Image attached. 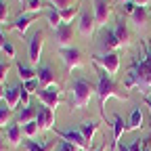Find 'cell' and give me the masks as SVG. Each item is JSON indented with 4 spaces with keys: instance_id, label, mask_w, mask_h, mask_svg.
Instances as JSON below:
<instances>
[{
    "instance_id": "obj_1",
    "label": "cell",
    "mask_w": 151,
    "mask_h": 151,
    "mask_svg": "<svg viewBox=\"0 0 151 151\" xmlns=\"http://www.w3.org/2000/svg\"><path fill=\"white\" fill-rule=\"evenodd\" d=\"M97 92V88H92L88 80L84 78H73L71 84H69V94H71V107L73 109H84L90 99H92V94Z\"/></svg>"
},
{
    "instance_id": "obj_2",
    "label": "cell",
    "mask_w": 151,
    "mask_h": 151,
    "mask_svg": "<svg viewBox=\"0 0 151 151\" xmlns=\"http://www.w3.org/2000/svg\"><path fill=\"white\" fill-rule=\"evenodd\" d=\"M97 97H99V105H101V111L105 109V103L107 99L111 97H118V99H126V92H120L116 82L111 80V76L103 69H99V84H97Z\"/></svg>"
},
{
    "instance_id": "obj_3",
    "label": "cell",
    "mask_w": 151,
    "mask_h": 151,
    "mask_svg": "<svg viewBox=\"0 0 151 151\" xmlns=\"http://www.w3.org/2000/svg\"><path fill=\"white\" fill-rule=\"evenodd\" d=\"M134 73H137V80H139V88H143V92L147 94L151 90V48L147 50L145 59L134 63Z\"/></svg>"
},
{
    "instance_id": "obj_4",
    "label": "cell",
    "mask_w": 151,
    "mask_h": 151,
    "mask_svg": "<svg viewBox=\"0 0 151 151\" xmlns=\"http://www.w3.org/2000/svg\"><path fill=\"white\" fill-rule=\"evenodd\" d=\"M36 97H38V101H40V105H44V107L55 111L61 105V86L55 82V84H50L46 88H38Z\"/></svg>"
},
{
    "instance_id": "obj_5",
    "label": "cell",
    "mask_w": 151,
    "mask_h": 151,
    "mask_svg": "<svg viewBox=\"0 0 151 151\" xmlns=\"http://www.w3.org/2000/svg\"><path fill=\"white\" fill-rule=\"evenodd\" d=\"M44 29H36L34 36L29 38V46H27V55H29V63L32 65H40V57H42V48H44Z\"/></svg>"
},
{
    "instance_id": "obj_6",
    "label": "cell",
    "mask_w": 151,
    "mask_h": 151,
    "mask_svg": "<svg viewBox=\"0 0 151 151\" xmlns=\"http://www.w3.org/2000/svg\"><path fill=\"white\" fill-rule=\"evenodd\" d=\"M92 61L97 63L103 71H107L109 76H116L120 71V55L118 52H103V55H94Z\"/></svg>"
},
{
    "instance_id": "obj_7",
    "label": "cell",
    "mask_w": 151,
    "mask_h": 151,
    "mask_svg": "<svg viewBox=\"0 0 151 151\" xmlns=\"http://www.w3.org/2000/svg\"><path fill=\"white\" fill-rule=\"evenodd\" d=\"M92 15H94V21H97V27H105L109 17H111V4L109 0H92Z\"/></svg>"
},
{
    "instance_id": "obj_8",
    "label": "cell",
    "mask_w": 151,
    "mask_h": 151,
    "mask_svg": "<svg viewBox=\"0 0 151 151\" xmlns=\"http://www.w3.org/2000/svg\"><path fill=\"white\" fill-rule=\"evenodd\" d=\"M57 134H59L63 141H69V143H73L76 147H78L80 151H90V143L82 137V132L78 130V128H69V130H57Z\"/></svg>"
},
{
    "instance_id": "obj_9",
    "label": "cell",
    "mask_w": 151,
    "mask_h": 151,
    "mask_svg": "<svg viewBox=\"0 0 151 151\" xmlns=\"http://www.w3.org/2000/svg\"><path fill=\"white\" fill-rule=\"evenodd\" d=\"M59 55H61V61L65 63V67H67L69 71L82 67V52H80V48H76V46L59 48Z\"/></svg>"
},
{
    "instance_id": "obj_10",
    "label": "cell",
    "mask_w": 151,
    "mask_h": 151,
    "mask_svg": "<svg viewBox=\"0 0 151 151\" xmlns=\"http://www.w3.org/2000/svg\"><path fill=\"white\" fill-rule=\"evenodd\" d=\"M97 29V21H94V15L88 9H82L80 17H78V32L82 38H90Z\"/></svg>"
},
{
    "instance_id": "obj_11",
    "label": "cell",
    "mask_w": 151,
    "mask_h": 151,
    "mask_svg": "<svg viewBox=\"0 0 151 151\" xmlns=\"http://www.w3.org/2000/svg\"><path fill=\"white\" fill-rule=\"evenodd\" d=\"M55 42L59 48H69L73 46V27L71 25H61L55 29Z\"/></svg>"
},
{
    "instance_id": "obj_12",
    "label": "cell",
    "mask_w": 151,
    "mask_h": 151,
    "mask_svg": "<svg viewBox=\"0 0 151 151\" xmlns=\"http://www.w3.org/2000/svg\"><path fill=\"white\" fill-rule=\"evenodd\" d=\"M21 90H23L21 84H11V86L4 88V103H6L13 111L19 109V105H21Z\"/></svg>"
},
{
    "instance_id": "obj_13",
    "label": "cell",
    "mask_w": 151,
    "mask_h": 151,
    "mask_svg": "<svg viewBox=\"0 0 151 151\" xmlns=\"http://www.w3.org/2000/svg\"><path fill=\"white\" fill-rule=\"evenodd\" d=\"M4 137H6V143L11 145V147H19L23 143V126L21 124H17V122H11L9 126H6V132H4Z\"/></svg>"
},
{
    "instance_id": "obj_14",
    "label": "cell",
    "mask_w": 151,
    "mask_h": 151,
    "mask_svg": "<svg viewBox=\"0 0 151 151\" xmlns=\"http://www.w3.org/2000/svg\"><path fill=\"white\" fill-rule=\"evenodd\" d=\"M36 122H38V126H40L42 130H52V126H55V111L44 107V105H40L38 107V113H36Z\"/></svg>"
},
{
    "instance_id": "obj_15",
    "label": "cell",
    "mask_w": 151,
    "mask_h": 151,
    "mask_svg": "<svg viewBox=\"0 0 151 151\" xmlns=\"http://www.w3.org/2000/svg\"><path fill=\"white\" fill-rule=\"evenodd\" d=\"M128 130V122H124L122 116H113V141H111V151H118L120 139L122 134Z\"/></svg>"
},
{
    "instance_id": "obj_16",
    "label": "cell",
    "mask_w": 151,
    "mask_h": 151,
    "mask_svg": "<svg viewBox=\"0 0 151 151\" xmlns=\"http://www.w3.org/2000/svg\"><path fill=\"white\" fill-rule=\"evenodd\" d=\"M36 17H38V13H23V15H19V17L15 19V23H13V29H15L17 34L25 36L27 27L32 25V21H34Z\"/></svg>"
},
{
    "instance_id": "obj_17",
    "label": "cell",
    "mask_w": 151,
    "mask_h": 151,
    "mask_svg": "<svg viewBox=\"0 0 151 151\" xmlns=\"http://www.w3.org/2000/svg\"><path fill=\"white\" fill-rule=\"evenodd\" d=\"M38 82H40V88H46L50 84H55V71L50 65H38Z\"/></svg>"
},
{
    "instance_id": "obj_18",
    "label": "cell",
    "mask_w": 151,
    "mask_h": 151,
    "mask_svg": "<svg viewBox=\"0 0 151 151\" xmlns=\"http://www.w3.org/2000/svg\"><path fill=\"white\" fill-rule=\"evenodd\" d=\"M113 32H116L122 48H126V46L130 44V32H128V25H126L124 19H118V23H116V27H113Z\"/></svg>"
},
{
    "instance_id": "obj_19",
    "label": "cell",
    "mask_w": 151,
    "mask_h": 151,
    "mask_svg": "<svg viewBox=\"0 0 151 151\" xmlns=\"http://www.w3.org/2000/svg\"><path fill=\"white\" fill-rule=\"evenodd\" d=\"M36 113H38V107H34V105H29V107H21L19 109V113H17V124H21V126H25L27 122H34L36 120Z\"/></svg>"
},
{
    "instance_id": "obj_20",
    "label": "cell",
    "mask_w": 151,
    "mask_h": 151,
    "mask_svg": "<svg viewBox=\"0 0 151 151\" xmlns=\"http://www.w3.org/2000/svg\"><path fill=\"white\" fill-rule=\"evenodd\" d=\"M97 128H99V124L97 122H92V120H86V122H82L80 126H78V130L82 132V137L92 145V139H94V134H97Z\"/></svg>"
},
{
    "instance_id": "obj_21",
    "label": "cell",
    "mask_w": 151,
    "mask_h": 151,
    "mask_svg": "<svg viewBox=\"0 0 151 151\" xmlns=\"http://www.w3.org/2000/svg\"><path fill=\"white\" fill-rule=\"evenodd\" d=\"M15 69H17V76H19V80H21V82H27V80L38 78V71L32 69L29 65H23L21 61H17V63H15Z\"/></svg>"
},
{
    "instance_id": "obj_22",
    "label": "cell",
    "mask_w": 151,
    "mask_h": 151,
    "mask_svg": "<svg viewBox=\"0 0 151 151\" xmlns=\"http://www.w3.org/2000/svg\"><path fill=\"white\" fill-rule=\"evenodd\" d=\"M103 46L109 48V52H116V48H122L120 40H118V36L113 29H105L103 32Z\"/></svg>"
},
{
    "instance_id": "obj_23",
    "label": "cell",
    "mask_w": 151,
    "mask_h": 151,
    "mask_svg": "<svg viewBox=\"0 0 151 151\" xmlns=\"http://www.w3.org/2000/svg\"><path fill=\"white\" fill-rule=\"evenodd\" d=\"M143 128V107H134L128 118V130H139Z\"/></svg>"
},
{
    "instance_id": "obj_24",
    "label": "cell",
    "mask_w": 151,
    "mask_h": 151,
    "mask_svg": "<svg viewBox=\"0 0 151 151\" xmlns=\"http://www.w3.org/2000/svg\"><path fill=\"white\" fill-rule=\"evenodd\" d=\"M59 13H61V21H63V25H71L73 19H76V17H80L82 6H80V4H76V6H69V9L59 11Z\"/></svg>"
},
{
    "instance_id": "obj_25",
    "label": "cell",
    "mask_w": 151,
    "mask_h": 151,
    "mask_svg": "<svg viewBox=\"0 0 151 151\" xmlns=\"http://www.w3.org/2000/svg\"><path fill=\"white\" fill-rule=\"evenodd\" d=\"M130 19H132V23H134L139 29L147 23V19H149V15H147V9H141V6H137L134 9V13L130 15Z\"/></svg>"
},
{
    "instance_id": "obj_26",
    "label": "cell",
    "mask_w": 151,
    "mask_h": 151,
    "mask_svg": "<svg viewBox=\"0 0 151 151\" xmlns=\"http://www.w3.org/2000/svg\"><path fill=\"white\" fill-rule=\"evenodd\" d=\"M40 132H42V128L38 126V122H36V120H34V122H27V124L23 126V134H25V139H27V141H34L38 134H40Z\"/></svg>"
},
{
    "instance_id": "obj_27",
    "label": "cell",
    "mask_w": 151,
    "mask_h": 151,
    "mask_svg": "<svg viewBox=\"0 0 151 151\" xmlns=\"http://www.w3.org/2000/svg\"><path fill=\"white\" fill-rule=\"evenodd\" d=\"M46 21H48V25H50L52 29H57V27L63 25V21H61V13L57 11V9H50V11L46 13Z\"/></svg>"
},
{
    "instance_id": "obj_28",
    "label": "cell",
    "mask_w": 151,
    "mask_h": 151,
    "mask_svg": "<svg viewBox=\"0 0 151 151\" xmlns=\"http://www.w3.org/2000/svg\"><path fill=\"white\" fill-rule=\"evenodd\" d=\"M11 116H13V109L6 103L0 105V128H6L11 124Z\"/></svg>"
},
{
    "instance_id": "obj_29",
    "label": "cell",
    "mask_w": 151,
    "mask_h": 151,
    "mask_svg": "<svg viewBox=\"0 0 151 151\" xmlns=\"http://www.w3.org/2000/svg\"><path fill=\"white\" fill-rule=\"evenodd\" d=\"M27 151H50L48 143H38V141H23Z\"/></svg>"
},
{
    "instance_id": "obj_30",
    "label": "cell",
    "mask_w": 151,
    "mask_h": 151,
    "mask_svg": "<svg viewBox=\"0 0 151 151\" xmlns=\"http://www.w3.org/2000/svg\"><path fill=\"white\" fill-rule=\"evenodd\" d=\"M50 9H57V11H65L73 4V0H48Z\"/></svg>"
},
{
    "instance_id": "obj_31",
    "label": "cell",
    "mask_w": 151,
    "mask_h": 151,
    "mask_svg": "<svg viewBox=\"0 0 151 151\" xmlns=\"http://www.w3.org/2000/svg\"><path fill=\"white\" fill-rule=\"evenodd\" d=\"M25 9L29 13H40L42 11V0H25Z\"/></svg>"
},
{
    "instance_id": "obj_32",
    "label": "cell",
    "mask_w": 151,
    "mask_h": 151,
    "mask_svg": "<svg viewBox=\"0 0 151 151\" xmlns=\"http://www.w3.org/2000/svg\"><path fill=\"white\" fill-rule=\"evenodd\" d=\"M23 88H25L29 94H36V92H38V88H40V82H38V78L27 80V82H23Z\"/></svg>"
},
{
    "instance_id": "obj_33",
    "label": "cell",
    "mask_w": 151,
    "mask_h": 151,
    "mask_svg": "<svg viewBox=\"0 0 151 151\" xmlns=\"http://www.w3.org/2000/svg\"><path fill=\"white\" fill-rule=\"evenodd\" d=\"M9 23V6L4 0H0V25Z\"/></svg>"
},
{
    "instance_id": "obj_34",
    "label": "cell",
    "mask_w": 151,
    "mask_h": 151,
    "mask_svg": "<svg viewBox=\"0 0 151 151\" xmlns=\"http://www.w3.org/2000/svg\"><path fill=\"white\" fill-rule=\"evenodd\" d=\"M57 151H80L78 147H76L73 143H69V141H59V145H57Z\"/></svg>"
},
{
    "instance_id": "obj_35",
    "label": "cell",
    "mask_w": 151,
    "mask_h": 151,
    "mask_svg": "<svg viewBox=\"0 0 151 151\" xmlns=\"http://www.w3.org/2000/svg\"><path fill=\"white\" fill-rule=\"evenodd\" d=\"M6 76H9V63L0 59V84H4V80H6Z\"/></svg>"
},
{
    "instance_id": "obj_36",
    "label": "cell",
    "mask_w": 151,
    "mask_h": 151,
    "mask_svg": "<svg viewBox=\"0 0 151 151\" xmlns=\"http://www.w3.org/2000/svg\"><path fill=\"white\" fill-rule=\"evenodd\" d=\"M2 52H4V55L9 57V59H15V46H13V44H11L9 40H6V44L2 46Z\"/></svg>"
},
{
    "instance_id": "obj_37",
    "label": "cell",
    "mask_w": 151,
    "mask_h": 151,
    "mask_svg": "<svg viewBox=\"0 0 151 151\" xmlns=\"http://www.w3.org/2000/svg\"><path fill=\"white\" fill-rule=\"evenodd\" d=\"M134 9H137V4L132 2V0H130V2H124V4H122V11H124L126 15H132V13H134Z\"/></svg>"
},
{
    "instance_id": "obj_38",
    "label": "cell",
    "mask_w": 151,
    "mask_h": 151,
    "mask_svg": "<svg viewBox=\"0 0 151 151\" xmlns=\"http://www.w3.org/2000/svg\"><path fill=\"white\" fill-rule=\"evenodd\" d=\"M128 149H130V151H143V141H141V139H134V141L128 145Z\"/></svg>"
},
{
    "instance_id": "obj_39",
    "label": "cell",
    "mask_w": 151,
    "mask_h": 151,
    "mask_svg": "<svg viewBox=\"0 0 151 151\" xmlns=\"http://www.w3.org/2000/svg\"><path fill=\"white\" fill-rule=\"evenodd\" d=\"M9 143H6V137H2V134H0V151H9Z\"/></svg>"
},
{
    "instance_id": "obj_40",
    "label": "cell",
    "mask_w": 151,
    "mask_h": 151,
    "mask_svg": "<svg viewBox=\"0 0 151 151\" xmlns=\"http://www.w3.org/2000/svg\"><path fill=\"white\" fill-rule=\"evenodd\" d=\"M132 2H134L137 6H141V9H147L151 4V0H132Z\"/></svg>"
},
{
    "instance_id": "obj_41",
    "label": "cell",
    "mask_w": 151,
    "mask_h": 151,
    "mask_svg": "<svg viewBox=\"0 0 151 151\" xmlns=\"http://www.w3.org/2000/svg\"><path fill=\"white\" fill-rule=\"evenodd\" d=\"M143 151H151V137L143 141Z\"/></svg>"
},
{
    "instance_id": "obj_42",
    "label": "cell",
    "mask_w": 151,
    "mask_h": 151,
    "mask_svg": "<svg viewBox=\"0 0 151 151\" xmlns=\"http://www.w3.org/2000/svg\"><path fill=\"white\" fill-rule=\"evenodd\" d=\"M6 44V38H4V34H2V29H0V50H2V46Z\"/></svg>"
},
{
    "instance_id": "obj_43",
    "label": "cell",
    "mask_w": 151,
    "mask_h": 151,
    "mask_svg": "<svg viewBox=\"0 0 151 151\" xmlns=\"http://www.w3.org/2000/svg\"><path fill=\"white\" fill-rule=\"evenodd\" d=\"M4 88H6V86L0 84V101H4Z\"/></svg>"
},
{
    "instance_id": "obj_44",
    "label": "cell",
    "mask_w": 151,
    "mask_h": 151,
    "mask_svg": "<svg viewBox=\"0 0 151 151\" xmlns=\"http://www.w3.org/2000/svg\"><path fill=\"white\" fill-rule=\"evenodd\" d=\"M118 151H130V149H128V145H122V143H120V145H118Z\"/></svg>"
},
{
    "instance_id": "obj_45",
    "label": "cell",
    "mask_w": 151,
    "mask_h": 151,
    "mask_svg": "<svg viewBox=\"0 0 151 151\" xmlns=\"http://www.w3.org/2000/svg\"><path fill=\"white\" fill-rule=\"evenodd\" d=\"M105 147H107V143H103V145H101L99 149H94V151H105Z\"/></svg>"
},
{
    "instance_id": "obj_46",
    "label": "cell",
    "mask_w": 151,
    "mask_h": 151,
    "mask_svg": "<svg viewBox=\"0 0 151 151\" xmlns=\"http://www.w3.org/2000/svg\"><path fill=\"white\" fill-rule=\"evenodd\" d=\"M145 103H147V107H149V111H151V99H145Z\"/></svg>"
},
{
    "instance_id": "obj_47",
    "label": "cell",
    "mask_w": 151,
    "mask_h": 151,
    "mask_svg": "<svg viewBox=\"0 0 151 151\" xmlns=\"http://www.w3.org/2000/svg\"><path fill=\"white\" fill-rule=\"evenodd\" d=\"M120 2H122V4H124V2H130V0H120Z\"/></svg>"
}]
</instances>
